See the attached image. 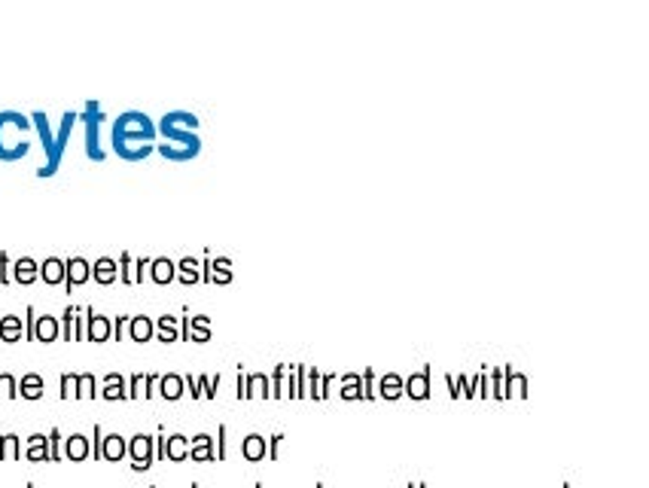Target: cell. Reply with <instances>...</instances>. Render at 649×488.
<instances>
[{
	"mask_svg": "<svg viewBox=\"0 0 649 488\" xmlns=\"http://www.w3.org/2000/svg\"><path fill=\"white\" fill-rule=\"evenodd\" d=\"M156 122H152L143 110H125L119 113L116 122H113V134H110V143H113V152L125 162H141L147 159L152 150H156Z\"/></svg>",
	"mask_w": 649,
	"mask_h": 488,
	"instance_id": "6da1fadb",
	"label": "cell"
},
{
	"mask_svg": "<svg viewBox=\"0 0 649 488\" xmlns=\"http://www.w3.org/2000/svg\"><path fill=\"white\" fill-rule=\"evenodd\" d=\"M198 116L189 110H171L156 122V132L165 137V143H159V152L171 162H189L202 152V137L195 134Z\"/></svg>",
	"mask_w": 649,
	"mask_h": 488,
	"instance_id": "7a4b0ae2",
	"label": "cell"
},
{
	"mask_svg": "<svg viewBox=\"0 0 649 488\" xmlns=\"http://www.w3.org/2000/svg\"><path fill=\"white\" fill-rule=\"evenodd\" d=\"M73 122H80V113L67 110L64 116H61V122H58V132H52L49 119H46L43 110L30 113V125L37 128V134H40V141H43V152H46V162L37 168V177H52V174L58 171L61 159H64V147H67V141H71Z\"/></svg>",
	"mask_w": 649,
	"mask_h": 488,
	"instance_id": "3957f363",
	"label": "cell"
},
{
	"mask_svg": "<svg viewBox=\"0 0 649 488\" xmlns=\"http://www.w3.org/2000/svg\"><path fill=\"white\" fill-rule=\"evenodd\" d=\"M30 116L0 110V162H19L30 152Z\"/></svg>",
	"mask_w": 649,
	"mask_h": 488,
	"instance_id": "277c9868",
	"label": "cell"
},
{
	"mask_svg": "<svg viewBox=\"0 0 649 488\" xmlns=\"http://www.w3.org/2000/svg\"><path fill=\"white\" fill-rule=\"evenodd\" d=\"M80 119H82V125H86V156L91 159V162H104V150H101V122H104V110H101V104L91 98V101H86V107H82V113H80Z\"/></svg>",
	"mask_w": 649,
	"mask_h": 488,
	"instance_id": "5b68a950",
	"label": "cell"
},
{
	"mask_svg": "<svg viewBox=\"0 0 649 488\" xmlns=\"http://www.w3.org/2000/svg\"><path fill=\"white\" fill-rule=\"evenodd\" d=\"M430 372L433 366L424 363L418 372H411L409 378H402V397H409V400H430L433 397V385H430Z\"/></svg>",
	"mask_w": 649,
	"mask_h": 488,
	"instance_id": "8992f818",
	"label": "cell"
},
{
	"mask_svg": "<svg viewBox=\"0 0 649 488\" xmlns=\"http://www.w3.org/2000/svg\"><path fill=\"white\" fill-rule=\"evenodd\" d=\"M528 387H531V378L524 372L506 366L503 369V400H528Z\"/></svg>",
	"mask_w": 649,
	"mask_h": 488,
	"instance_id": "52a82bcc",
	"label": "cell"
},
{
	"mask_svg": "<svg viewBox=\"0 0 649 488\" xmlns=\"http://www.w3.org/2000/svg\"><path fill=\"white\" fill-rule=\"evenodd\" d=\"M128 455H132V467L134 470H147L150 464H152V437H147V433H137V437H132V442H128Z\"/></svg>",
	"mask_w": 649,
	"mask_h": 488,
	"instance_id": "ba28073f",
	"label": "cell"
},
{
	"mask_svg": "<svg viewBox=\"0 0 649 488\" xmlns=\"http://www.w3.org/2000/svg\"><path fill=\"white\" fill-rule=\"evenodd\" d=\"M110 336H113L110 317L95 315L91 308H86V339H89V342H107Z\"/></svg>",
	"mask_w": 649,
	"mask_h": 488,
	"instance_id": "9c48e42d",
	"label": "cell"
},
{
	"mask_svg": "<svg viewBox=\"0 0 649 488\" xmlns=\"http://www.w3.org/2000/svg\"><path fill=\"white\" fill-rule=\"evenodd\" d=\"M89 278H91V265H89L82 256H71V259L64 263V284H67V290L86 284Z\"/></svg>",
	"mask_w": 649,
	"mask_h": 488,
	"instance_id": "30bf717a",
	"label": "cell"
},
{
	"mask_svg": "<svg viewBox=\"0 0 649 488\" xmlns=\"http://www.w3.org/2000/svg\"><path fill=\"white\" fill-rule=\"evenodd\" d=\"M241 455L247 458L250 464H259L265 455H269V439L263 437V433H247L241 442Z\"/></svg>",
	"mask_w": 649,
	"mask_h": 488,
	"instance_id": "8fae6325",
	"label": "cell"
},
{
	"mask_svg": "<svg viewBox=\"0 0 649 488\" xmlns=\"http://www.w3.org/2000/svg\"><path fill=\"white\" fill-rule=\"evenodd\" d=\"M10 274H12L15 284H34V281L40 278V265H37L30 256H21V259H15L12 263Z\"/></svg>",
	"mask_w": 649,
	"mask_h": 488,
	"instance_id": "7c38bea8",
	"label": "cell"
},
{
	"mask_svg": "<svg viewBox=\"0 0 649 488\" xmlns=\"http://www.w3.org/2000/svg\"><path fill=\"white\" fill-rule=\"evenodd\" d=\"M378 400H400L402 397V376L400 372H384L378 378V387H375Z\"/></svg>",
	"mask_w": 649,
	"mask_h": 488,
	"instance_id": "4fadbf2b",
	"label": "cell"
},
{
	"mask_svg": "<svg viewBox=\"0 0 649 488\" xmlns=\"http://www.w3.org/2000/svg\"><path fill=\"white\" fill-rule=\"evenodd\" d=\"M91 278L98 281V284H113V281L119 278V263L110 256H101L95 259V265H91Z\"/></svg>",
	"mask_w": 649,
	"mask_h": 488,
	"instance_id": "5bb4252c",
	"label": "cell"
},
{
	"mask_svg": "<svg viewBox=\"0 0 649 488\" xmlns=\"http://www.w3.org/2000/svg\"><path fill=\"white\" fill-rule=\"evenodd\" d=\"M174 274H177V265H174L168 256H156V259H150V278L156 281V284H171Z\"/></svg>",
	"mask_w": 649,
	"mask_h": 488,
	"instance_id": "9a60e30c",
	"label": "cell"
},
{
	"mask_svg": "<svg viewBox=\"0 0 649 488\" xmlns=\"http://www.w3.org/2000/svg\"><path fill=\"white\" fill-rule=\"evenodd\" d=\"M128 336H132V342H150L156 336V324L147 315L128 317Z\"/></svg>",
	"mask_w": 649,
	"mask_h": 488,
	"instance_id": "2e32d148",
	"label": "cell"
},
{
	"mask_svg": "<svg viewBox=\"0 0 649 488\" xmlns=\"http://www.w3.org/2000/svg\"><path fill=\"white\" fill-rule=\"evenodd\" d=\"M174 265H177V274H174V278H177L180 284L189 287V284H198V281H202V265H198V259L183 256L180 263H174Z\"/></svg>",
	"mask_w": 649,
	"mask_h": 488,
	"instance_id": "e0dca14e",
	"label": "cell"
},
{
	"mask_svg": "<svg viewBox=\"0 0 649 488\" xmlns=\"http://www.w3.org/2000/svg\"><path fill=\"white\" fill-rule=\"evenodd\" d=\"M58 333H61V326H58L55 317L43 315V317L34 320V339H37V342H46V345H49V342L58 339Z\"/></svg>",
	"mask_w": 649,
	"mask_h": 488,
	"instance_id": "ac0fdd59",
	"label": "cell"
},
{
	"mask_svg": "<svg viewBox=\"0 0 649 488\" xmlns=\"http://www.w3.org/2000/svg\"><path fill=\"white\" fill-rule=\"evenodd\" d=\"M339 385H341V391H339L341 400H363V378H360V372H345V376L339 378Z\"/></svg>",
	"mask_w": 649,
	"mask_h": 488,
	"instance_id": "d6986e66",
	"label": "cell"
},
{
	"mask_svg": "<svg viewBox=\"0 0 649 488\" xmlns=\"http://www.w3.org/2000/svg\"><path fill=\"white\" fill-rule=\"evenodd\" d=\"M250 397H269V376L263 372H254V376H244V394L241 400H250Z\"/></svg>",
	"mask_w": 649,
	"mask_h": 488,
	"instance_id": "ffe728a7",
	"label": "cell"
},
{
	"mask_svg": "<svg viewBox=\"0 0 649 488\" xmlns=\"http://www.w3.org/2000/svg\"><path fill=\"white\" fill-rule=\"evenodd\" d=\"M189 458H193V461H217V455H213V439L208 433H198V437L189 442Z\"/></svg>",
	"mask_w": 649,
	"mask_h": 488,
	"instance_id": "44dd1931",
	"label": "cell"
},
{
	"mask_svg": "<svg viewBox=\"0 0 649 488\" xmlns=\"http://www.w3.org/2000/svg\"><path fill=\"white\" fill-rule=\"evenodd\" d=\"M40 278L46 281V284H64V259H58V256L43 259Z\"/></svg>",
	"mask_w": 649,
	"mask_h": 488,
	"instance_id": "7402d4cb",
	"label": "cell"
},
{
	"mask_svg": "<svg viewBox=\"0 0 649 488\" xmlns=\"http://www.w3.org/2000/svg\"><path fill=\"white\" fill-rule=\"evenodd\" d=\"M305 376H308V366H302V363H293L290 366V381H287V387H290V397L293 400H302L305 397Z\"/></svg>",
	"mask_w": 649,
	"mask_h": 488,
	"instance_id": "603a6c76",
	"label": "cell"
},
{
	"mask_svg": "<svg viewBox=\"0 0 649 488\" xmlns=\"http://www.w3.org/2000/svg\"><path fill=\"white\" fill-rule=\"evenodd\" d=\"M21 336H25V324H21V317H15V315L0 317V339L3 342H19Z\"/></svg>",
	"mask_w": 649,
	"mask_h": 488,
	"instance_id": "cb8c5ba5",
	"label": "cell"
},
{
	"mask_svg": "<svg viewBox=\"0 0 649 488\" xmlns=\"http://www.w3.org/2000/svg\"><path fill=\"white\" fill-rule=\"evenodd\" d=\"M183 391H186V387H183V378L174 376V372H168V376L159 378V394H162L165 400H180Z\"/></svg>",
	"mask_w": 649,
	"mask_h": 488,
	"instance_id": "d4e9b609",
	"label": "cell"
},
{
	"mask_svg": "<svg viewBox=\"0 0 649 488\" xmlns=\"http://www.w3.org/2000/svg\"><path fill=\"white\" fill-rule=\"evenodd\" d=\"M128 452V446H125V439L119 437V433H110V437H104L101 442V458H107V461H119L122 455Z\"/></svg>",
	"mask_w": 649,
	"mask_h": 488,
	"instance_id": "484cf974",
	"label": "cell"
},
{
	"mask_svg": "<svg viewBox=\"0 0 649 488\" xmlns=\"http://www.w3.org/2000/svg\"><path fill=\"white\" fill-rule=\"evenodd\" d=\"M165 458H171V461H183V458H189V439L183 437V433L168 437L165 439Z\"/></svg>",
	"mask_w": 649,
	"mask_h": 488,
	"instance_id": "4316f807",
	"label": "cell"
},
{
	"mask_svg": "<svg viewBox=\"0 0 649 488\" xmlns=\"http://www.w3.org/2000/svg\"><path fill=\"white\" fill-rule=\"evenodd\" d=\"M19 394L25 397V400H40L43 397V378L37 376V372H28V376L19 381Z\"/></svg>",
	"mask_w": 649,
	"mask_h": 488,
	"instance_id": "83f0119b",
	"label": "cell"
},
{
	"mask_svg": "<svg viewBox=\"0 0 649 488\" xmlns=\"http://www.w3.org/2000/svg\"><path fill=\"white\" fill-rule=\"evenodd\" d=\"M64 455L71 458V461H82V458H89V439L82 437V433H73V437H67Z\"/></svg>",
	"mask_w": 649,
	"mask_h": 488,
	"instance_id": "f1b7e54d",
	"label": "cell"
},
{
	"mask_svg": "<svg viewBox=\"0 0 649 488\" xmlns=\"http://www.w3.org/2000/svg\"><path fill=\"white\" fill-rule=\"evenodd\" d=\"M30 461H49V437H43V433H34V437L28 439V452H25Z\"/></svg>",
	"mask_w": 649,
	"mask_h": 488,
	"instance_id": "f546056e",
	"label": "cell"
},
{
	"mask_svg": "<svg viewBox=\"0 0 649 488\" xmlns=\"http://www.w3.org/2000/svg\"><path fill=\"white\" fill-rule=\"evenodd\" d=\"M107 400H125L128 391H125V381H122L119 372H110V376L104 378V391H101Z\"/></svg>",
	"mask_w": 649,
	"mask_h": 488,
	"instance_id": "4dcf8cb0",
	"label": "cell"
},
{
	"mask_svg": "<svg viewBox=\"0 0 649 488\" xmlns=\"http://www.w3.org/2000/svg\"><path fill=\"white\" fill-rule=\"evenodd\" d=\"M156 333H159V342H177V317H171V315L159 317Z\"/></svg>",
	"mask_w": 649,
	"mask_h": 488,
	"instance_id": "1f68e13d",
	"label": "cell"
},
{
	"mask_svg": "<svg viewBox=\"0 0 649 488\" xmlns=\"http://www.w3.org/2000/svg\"><path fill=\"white\" fill-rule=\"evenodd\" d=\"M284 376H287V366L278 363L274 366V372H272V378H269V397L272 400H281V397H284Z\"/></svg>",
	"mask_w": 649,
	"mask_h": 488,
	"instance_id": "d6a6232c",
	"label": "cell"
},
{
	"mask_svg": "<svg viewBox=\"0 0 649 488\" xmlns=\"http://www.w3.org/2000/svg\"><path fill=\"white\" fill-rule=\"evenodd\" d=\"M488 397L503 400V369L500 366H494V369L488 372Z\"/></svg>",
	"mask_w": 649,
	"mask_h": 488,
	"instance_id": "836d02e7",
	"label": "cell"
},
{
	"mask_svg": "<svg viewBox=\"0 0 649 488\" xmlns=\"http://www.w3.org/2000/svg\"><path fill=\"white\" fill-rule=\"evenodd\" d=\"M360 378H363V400H378V394H375V387H378L375 369H363Z\"/></svg>",
	"mask_w": 649,
	"mask_h": 488,
	"instance_id": "e575fe53",
	"label": "cell"
},
{
	"mask_svg": "<svg viewBox=\"0 0 649 488\" xmlns=\"http://www.w3.org/2000/svg\"><path fill=\"white\" fill-rule=\"evenodd\" d=\"M454 385H457V391H461V397H463V400H472V397H476V387H479V376H476V378L457 376V381H454Z\"/></svg>",
	"mask_w": 649,
	"mask_h": 488,
	"instance_id": "d590c367",
	"label": "cell"
},
{
	"mask_svg": "<svg viewBox=\"0 0 649 488\" xmlns=\"http://www.w3.org/2000/svg\"><path fill=\"white\" fill-rule=\"evenodd\" d=\"M317 387H320V369L317 366H311L308 376H305V394H311V400H320Z\"/></svg>",
	"mask_w": 649,
	"mask_h": 488,
	"instance_id": "8d00e7d4",
	"label": "cell"
},
{
	"mask_svg": "<svg viewBox=\"0 0 649 488\" xmlns=\"http://www.w3.org/2000/svg\"><path fill=\"white\" fill-rule=\"evenodd\" d=\"M19 394V381H15L10 372H0V397L3 400H10V397Z\"/></svg>",
	"mask_w": 649,
	"mask_h": 488,
	"instance_id": "74e56055",
	"label": "cell"
},
{
	"mask_svg": "<svg viewBox=\"0 0 649 488\" xmlns=\"http://www.w3.org/2000/svg\"><path fill=\"white\" fill-rule=\"evenodd\" d=\"M95 376H76V397H95Z\"/></svg>",
	"mask_w": 649,
	"mask_h": 488,
	"instance_id": "f35d334b",
	"label": "cell"
},
{
	"mask_svg": "<svg viewBox=\"0 0 649 488\" xmlns=\"http://www.w3.org/2000/svg\"><path fill=\"white\" fill-rule=\"evenodd\" d=\"M195 385H198V394L202 397H217V385H220V376H213V378H208V376H202V378H195Z\"/></svg>",
	"mask_w": 649,
	"mask_h": 488,
	"instance_id": "ab89813d",
	"label": "cell"
},
{
	"mask_svg": "<svg viewBox=\"0 0 649 488\" xmlns=\"http://www.w3.org/2000/svg\"><path fill=\"white\" fill-rule=\"evenodd\" d=\"M73 317H76V308H73V305H67L64 315H61V336H64L67 342L73 339Z\"/></svg>",
	"mask_w": 649,
	"mask_h": 488,
	"instance_id": "60d3db41",
	"label": "cell"
},
{
	"mask_svg": "<svg viewBox=\"0 0 649 488\" xmlns=\"http://www.w3.org/2000/svg\"><path fill=\"white\" fill-rule=\"evenodd\" d=\"M119 265H122V269H119L122 281H125V284H134V259L128 256V254H122L119 256Z\"/></svg>",
	"mask_w": 649,
	"mask_h": 488,
	"instance_id": "b9f144b4",
	"label": "cell"
},
{
	"mask_svg": "<svg viewBox=\"0 0 649 488\" xmlns=\"http://www.w3.org/2000/svg\"><path fill=\"white\" fill-rule=\"evenodd\" d=\"M284 433H272V437H269V455H265V458H269V461H278V458H281V446H284Z\"/></svg>",
	"mask_w": 649,
	"mask_h": 488,
	"instance_id": "7bdbcfd3",
	"label": "cell"
},
{
	"mask_svg": "<svg viewBox=\"0 0 649 488\" xmlns=\"http://www.w3.org/2000/svg\"><path fill=\"white\" fill-rule=\"evenodd\" d=\"M0 458H19V437H3V452H0Z\"/></svg>",
	"mask_w": 649,
	"mask_h": 488,
	"instance_id": "ee69618b",
	"label": "cell"
},
{
	"mask_svg": "<svg viewBox=\"0 0 649 488\" xmlns=\"http://www.w3.org/2000/svg\"><path fill=\"white\" fill-rule=\"evenodd\" d=\"M61 397H76V376H61Z\"/></svg>",
	"mask_w": 649,
	"mask_h": 488,
	"instance_id": "f6af8a7d",
	"label": "cell"
},
{
	"mask_svg": "<svg viewBox=\"0 0 649 488\" xmlns=\"http://www.w3.org/2000/svg\"><path fill=\"white\" fill-rule=\"evenodd\" d=\"M213 455H217V461H223L226 458V427L223 424H220V430H217V452Z\"/></svg>",
	"mask_w": 649,
	"mask_h": 488,
	"instance_id": "bcb514c9",
	"label": "cell"
},
{
	"mask_svg": "<svg viewBox=\"0 0 649 488\" xmlns=\"http://www.w3.org/2000/svg\"><path fill=\"white\" fill-rule=\"evenodd\" d=\"M143 381H147V376H132V381H128V397H141L143 394Z\"/></svg>",
	"mask_w": 649,
	"mask_h": 488,
	"instance_id": "7dc6e473",
	"label": "cell"
},
{
	"mask_svg": "<svg viewBox=\"0 0 649 488\" xmlns=\"http://www.w3.org/2000/svg\"><path fill=\"white\" fill-rule=\"evenodd\" d=\"M0 281H3V284H10V281H12V274H10V256H6V254H0Z\"/></svg>",
	"mask_w": 649,
	"mask_h": 488,
	"instance_id": "c3c4849f",
	"label": "cell"
},
{
	"mask_svg": "<svg viewBox=\"0 0 649 488\" xmlns=\"http://www.w3.org/2000/svg\"><path fill=\"white\" fill-rule=\"evenodd\" d=\"M335 385V376H320V387H317V394H320V400H326V394H330V387Z\"/></svg>",
	"mask_w": 649,
	"mask_h": 488,
	"instance_id": "681fc988",
	"label": "cell"
},
{
	"mask_svg": "<svg viewBox=\"0 0 649 488\" xmlns=\"http://www.w3.org/2000/svg\"><path fill=\"white\" fill-rule=\"evenodd\" d=\"M445 387H448V397H452V400L461 397V391H457V385H454V376H445Z\"/></svg>",
	"mask_w": 649,
	"mask_h": 488,
	"instance_id": "f907efd6",
	"label": "cell"
},
{
	"mask_svg": "<svg viewBox=\"0 0 649 488\" xmlns=\"http://www.w3.org/2000/svg\"><path fill=\"white\" fill-rule=\"evenodd\" d=\"M128 326V317H116V326H113V333H116V339H122V330Z\"/></svg>",
	"mask_w": 649,
	"mask_h": 488,
	"instance_id": "816d5d0a",
	"label": "cell"
},
{
	"mask_svg": "<svg viewBox=\"0 0 649 488\" xmlns=\"http://www.w3.org/2000/svg\"><path fill=\"white\" fill-rule=\"evenodd\" d=\"M0 452H3V437H0Z\"/></svg>",
	"mask_w": 649,
	"mask_h": 488,
	"instance_id": "f5cc1de1",
	"label": "cell"
},
{
	"mask_svg": "<svg viewBox=\"0 0 649 488\" xmlns=\"http://www.w3.org/2000/svg\"><path fill=\"white\" fill-rule=\"evenodd\" d=\"M314 488H323V482H317V485H314Z\"/></svg>",
	"mask_w": 649,
	"mask_h": 488,
	"instance_id": "db71d44e",
	"label": "cell"
},
{
	"mask_svg": "<svg viewBox=\"0 0 649 488\" xmlns=\"http://www.w3.org/2000/svg\"><path fill=\"white\" fill-rule=\"evenodd\" d=\"M409 488H418V485H415V482H409Z\"/></svg>",
	"mask_w": 649,
	"mask_h": 488,
	"instance_id": "11a10c76",
	"label": "cell"
}]
</instances>
